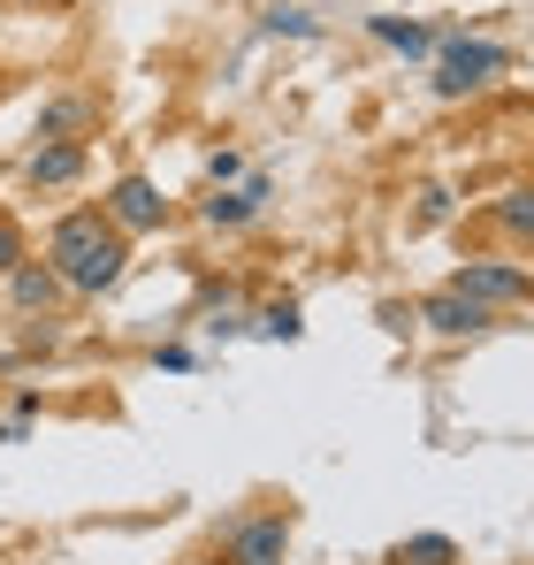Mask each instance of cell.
<instances>
[{
  "instance_id": "e0dca14e",
  "label": "cell",
  "mask_w": 534,
  "mask_h": 565,
  "mask_svg": "<svg viewBox=\"0 0 534 565\" xmlns=\"http://www.w3.org/2000/svg\"><path fill=\"white\" fill-rule=\"evenodd\" d=\"M15 260H31V245H23V230H15V214H0V276H8Z\"/></svg>"
},
{
  "instance_id": "3957f363",
  "label": "cell",
  "mask_w": 534,
  "mask_h": 565,
  "mask_svg": "<svg viewBox=\"0 0 534 565\" xmlns=\"http://www.w3.org/2000/svg\"><path fill=\"white\" fill-rule=\"evenodd\" d=\"M450 290H466L473 306L496 313V306H527L534 276H527V268H512V260H458V268H450Z\"/></svg>"
},
{
  "instance_id": "277c9868",
  "label": "cell",
  "mask_w": 534,
  "mask_h": 565,
  "mask_svg": "<svg viewBox=\"0 0 534 565\" xmlns=\"http://www.w3.org/2000/svg\"><path fill=\"white\" fill-rule=\"evenodd\" d=\"M290 558V512H253L222 535V565H282Z\"/></svg>"
},
{
  "instance_id": "ac0fdd59",
  "label": "cell",
  "mask_w": 534,
  "mask_h": 565,
  "mask_svg": "<svg viewBox=\"0 0 534 565\" xmlns=\"http://www.w3.org/2000/svg\"><path fill=\"white\" fill-rule=\"evenodd\" d=\"M444 214H450V191L428 184V191H420V222H444Z\"/></svg>"
},
{
  "instance_id": "5b68a950",
  "label": "cell",
  "mask_w": 534,
  "mask_h": 565,
  "mask_svg": "<svg viewBox=\"0 0 534 565\" xmlns=\"http://www.w3.org/2000/svg\"><path fill=\"white\" fill-rule=\"evenodd\" d=\"M99 214H107L122 237H146V230H161V222H169V199H161L153 177H122V184L99 199Z\"/></svg>"
},
{
  "instance_id": "9c48e42d",
  "label": "cell",
  "mask_w": 534,
  "mask_h": 565,
  "mask_svg": "<svg viewBox=\"0 0 534 565\" xmlns=\"http://www.w3.org/2000/svg\"><path fill=\"white\" fill-rule=\"evenodd\" d=\"M8 298H15L23 313H46V306L62 298V276H54L46 260H15V268H8Z\"/></svg>"
},
{
  "instance_id": "9a60e30c",
  "label": "cell",
  "mask_w": 534,
  "mask_h": 565,
  "mask_svg": "<svg viewBox=\"0 0 534 565\" xmlns=\"http://www.w3.org/2000/svg\"><path fill=\"white\" fill-rule=\"evenodd\" d=\"M260 31H267V39H313L321 23H313L306 8H282V0H275V8H267V15H260Z\"/></svg>"
},
{
  "instance_id": "4fadbf2b",
  "label": "cell",
  "mask_w": 534,
  "mask_h": 565,
  "mask_svg": "<svg viewBox=\"0 0 534 565\" xmlns=\"http://www.w3.org/2000/svg\"><path fill=\"white\" fill-rule=\"evenodd\" d=\"M253 329L275 337V344H298V337H306V313H298V298H267L260 313H253Z\"/></svg>"
},
{
  "instance_id": "ba28073f",
  "label": "cell",
  "mask_w": 534,
  "mask_h": 565,
  "mask_svg": "<svg viewBox=\"0 0 534 565\" xmlns=\"http://www.w3.org/2000/svg\"><path fill=\"white\" fill-rule=\"evenodd\" d=\"M85 177V146H31V161H23V184L39 191H62Z\"/></svg>"
},
{
  "instance_id": "6da1fadb",
  "label": "cell",
  "mask_w": 534,
  "mask_h": 565,
  "mask_svg": "<svg viewBox=\"0 0 534 565\" xmlns=\"http://www.w3.org/2000/svg\"><path fill=\"white\" fill-rule=\"evenodd\" d=\"M46 268L62 276V290L99 298V290H115L122 268H130V237H122L99 206H77V214H62V222L46 230Z\"/></svg>"
},
{
  "instance_id": "5bb4252c",
  "label": "cell",
  "mask_w": 534,
  "mask_h": 565,
  "mask_svg": "<svg viewBox=\"0 0 534 565\" xmlns=\"http://www.w3.org/2000/svg\"><path fill=\"white\" fill-rule=\"evenodd\" d=\"M389 565H458V543L450 535H405L389 551Z\"/></svg>"
},
{
  "instance_id": "8992f818",
  "label": "cell",
  "mask_w": 534,
  "mask_h": 565,
  "mask_svg": "<svg viewBox=\"0 0 534 565\" xmlns=\"http://www.w3.org/2000/svg\"><path fill=\"white\" fill-rule=\"evenodd\" d=\"M420 321H428L436 337H481V329H496V313H489V306H473V298H466V290H450V282L420 298Z\"/></svg>"
},
{
  "instance_id": "d6986e66",
  "label": "cell",
  "mask_w": 534,
  "mask_h": 565,
  "mask_svg": "<svg viewBox=\"0 0 534 565\" xmlns=\"http://www.w3.org/2000/svg\"><path fill=\"white\" fill-rule=\"evenodd\" d=\"M23 8H70V0H23Z\"/></svg>"
},
{
  "instance_id": "8fae6325",
  "label": "cell",
  "mask_w": 534,
  "mask_h": 565,
  "mask_svg": "<svg viewBox=\"0 0 534 565\" xmlns=\"http://www.w3.org/2000/svg\"><path fill=\"white\" fill-rule=\"evenodd\" d=\"M366 31H374L382 46H397V54H436V31H428V23H405V15H366Z\"/></svg>"
},
{
  "instance_id": "7a4b0ae2",
  "label": "cell",
  "mask_w": 534,
  "mask_h": 565,
  "mask_svg": "<svg viewBox=\"0 0 534 565\" xmlns=\"http://www.w3.org/2000/svg\"><path fill=\"white\" fill-rule=\"evenodd\" d=\"M504 70H512V46H496V39H436V99L481 93Z\"/></svg>"
},
{
  "instance_id": "52a82bcc",
  "label": "cell",
  "mask_w": 534,
  "mask_h": 565,
  "mask_svg": "<svg viewBox=\"0 0 534 565\" xmlns=\"http://www.w3.org/2000/svg\"><path fill=\"white\" fill-rule=\"evenodd\" d=\"M267 199H275V184H267V177H245L237 191H214V199H199V222H206V230H245V222L260 214Z\"/></svg>"
},
{
  "instance_id": "2e32d148",
  "label": "cell",
  "mask_w": 534,
  "mask_h": 565,
  "mask_svg": "<svg viewBox=\"0 0 534 565\" xmlns=\"http://www.w3.org/2000/svg\"><path fill=\"white\" fill-rule=\"evenodd\" d=\"M206 177H214V191L245 184V153H229V146H214V153H206Z\"/></svg>"
},
{
  "instance_id": "30bf717a",
  "label": "cell",
  "mask_w": 534,
  "mask_h": 565,
  "mask_svg": "<svg viewBox=\"0 0 534 565\" xmlns=\"http://www.w3.org/2000/svg\"><path fill=\"white\" fill-rule=\"evenodd\" d=\"M92 115H99L92 99H46L39 107V146H77V130H85Z\"/></svg>"
},
{
  "instance_id": "7c38bea8",
  "label": "cell",
  "mask_w": 534,
  "mask_h": 565,
  "mask_svg": "<svg viewBox=\"0 0 534 565\" xmlns=\"http://www.w3.org/2000/svg\"><path fill=\"white\" fill-rule=\"evenodd\" d=\"M489 222L504 230V237H520V245H534V184H520V191H504L496 206H489Z\"/></svg>"
}]
</instances>
